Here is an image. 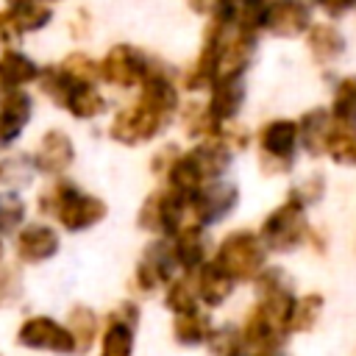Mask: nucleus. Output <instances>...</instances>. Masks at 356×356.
Here are the masks:
<instances>
[{"label": "nucleus", "instance_id": "1", "mask_svg": "<svg viewBox=\"0 0 356 356\" xmlns=\"http://www.w3.org/2000/svg\"><path fill=\"white\" fill-rule=\"evenodd\" d=\"M39 209L44 214H53L61 222V228L72 231V234L97 225L108 214V209L100 197L81 192L70 181H56L47 192H42L39 195Z\"/></svg>", "mask_w": 356, "mask_h": 356}, {"label": "nucleus", "instance_id": "2", "mask_svg": "<svg viewBox=\"0 0 356 356\" xmlns=\"http://www.w3.org/2000/svg\"><path fill=\"white\" fill-rule=\"evenodd\" d=\"M211 261L225 273L231 275L236 284L239 281H256L259 273L267 267V248L261 242V236L256 231H248V228H239V231H231L222 236V242L217 245Z\"/></svg>", "mask_w": 356, "mask_h": 356}, {"label": "nucleus", "instance_id": "3", "mask_svg": "<svg viewBox=\"0 0 356 356\" xmlns=\"http://www.w3.org/2000/svg\"><path fill=\"white\" fill-rule=\"evenodd\" d=\"M172 117H175V108L139 95L136 106L122 108L111 120L108 134H111V139H117L122 145H142V142H150L153 136H159L170 125Z\"/></svg>", "mask_w": 356, "mask_h": 356}, {"label": "nucleus", "instance_id": "4", "mask_svg": "<svg viewBox=\"0 0 356 356\" xmlns=\"http://www.w3.org/2000/svg\"><path fill=\"white\" fill-rule=\"evenodd\" d=\"M309 222H306V206L300 200H295L292 195H286V200L281 206H275L259 228V236L267 248V253H289L295 248H300L309 239Z\"/></svg>", "mask_w": 356, "mask_h": 356}, {"label": "nucleus", "instance_id": "5", "mask_svg": "<svg viewBox=\"0 0 356 356\" xmlns=\"http://www.w3.org/2000/svg\"><path fill=\"white\" fill-rule=\"evenodd\" d=\"M17 345L28 350H47L58 356H72L75 353V339L70 328L50 317V314H31L19 323L17 328Z\"/></svg>", "mask_w": 356, "mask_h": 356}, {"label": "nucleus", "instance_id": "6", "mask_svg": "<svg viewBox=\"0 0 356 356\" xmlns=\"http://www.w3.org/2000/svg\"><path fill=\"white\" fill-rule=\"evenodd\" d=\"M239 200V189L231 181H209L189 197V214L197 225H214L225 220Z\"/></svg>", "mask_w": 356, "mask_h": 356}, {"label": "nucleus", "instance_id": "7", "mask_svg": "<svg viewBox=\"0 0 356 356\" xmlns=\"http://www.w3.org/2000/svg\"><path fill=\"white\" fill-rule=\"evenodd\" d=\"M239 331H242V339H245V345H248L250 353L284 350V345H286V339H289L286 328H284L267 309H261L259 303H253V306L245 312V317H242V323H239Z\"/></svg>", "mask_w": 356, "mask_h": 356}, {"label": "nucleus", "instance_id": "8", "mask_svg": "<svg viewBox=\"0 0 356 356\" xmlns=\"http://www.w3.org/2000/svg\"><path fill=\"white\" fill-rule=\"evenodd\" d=\"M175 261H172V253H170V242L167 239H156L145 248L142 259L136 261V270H134V286L142 292V295H150L156 289H164L172 278H175Z\"/></svg>", "mask_w": 356, "mask_h": 356}, {"label": "nucleus", "instance_id": "9", "mask_svg": "<svg viewBox=\"0 0 356 356\" xmlns=\"http://www.w3.org/2000/svg\"><path fill=\"white\" fill-rule=\"evenodd\" d=\"M150 64L147 58L131 47V44H114L103 61H100V78L114 83V86H134V83H142L145 75H147Z\"/></svg>", "mask_w": 356, "mask_h": 356}, {"label": "nucleus", "instance_id": "10", "mask_svg": "<svg viewBox=\"0 0 356 356\" xmlns=\"http://www.w3.org/2000/svg\"><path fill=\"white\" fill-rule=\"evenodd\" d=\"M170 242L172 261L181 273H197L209 261V236L206 228L197 222H186Z\"/></svg>", "mask_w": 356, "mask_h": 356}, {"label": "nucleus", "instance_id": "11", "mask_svg": "<svg viewBox=\"0 0 356 356\" xmlns=\"http://www.w3.org/2000/svg\"><path fill=\"white\" fill-rule=\"evenodd\" d=\"M58 248H61V239H58L56 228H50L44 222L22 225L14 239V253L25 264H42V261L53 259L58 253Z\"/></svg>", "mask_w": 356, "mask_h": 356}, {"label": "nucleus", "instance_id": "12", "mask_svg": "<svg viewBox=\"0 0 356 356\" xmlns=\"http://www.w3.org/2000/svg\"><path fill=\"white\" fill-rule=\"evenodd\" d=\"M192 278H195L197 300H200V306H203L206 312H209V309H220V306H225L228 298H231L234 289H236V281H234L231 275H225L211 259H209L197 273H192Z\"/></svg>", "mask_w": 356, "mask_h": 356}, {"label": "nucleus", "instance_id": "13", "mask_svg": "<svg viewBox=\"0 0 356 356\" xmlns=\"http://www.w3.org/2000/svg\"><path fill=\"white\" fill-rule=\"evenodd\" d=\"M264 28L275 36H298L312 28V14L300 0H273Z\"/></svg>", "mask_w": 356, "mask_h": 356}, {"label": "nucleus", "instance_id": "14", "mask_svg": "<svg viewBox=\"0 0 356 356\" xmlns=\"http://www.w3.org/2000/svg\"><path fill=\"white\" fill-rule=\"evenodd\" d=\"M75 159V147H72V139L64 134V131H47L36 147V156H33V167L39 172H47V175H61Z\"/></svg>", "mask_w": 356, "mask_h": 356}, {"label": "nucleus", "instance_id": "15", "mask_svg": "<svg viewBox=\"0 0 356 356\" xmlns=\"http://www.w3.org/2000/svg\"><path fill=\"white\" fill-rule=\"evenodd\" d=\"M31 114H33V100L22 89L3 95V100H0V145L17 142L22 128L31 122Z\"/></svg>", "mask_w": 356, "mask_h": 356}, {"label": "nucleus", "instance_id": "16", "mask_svg": "<svg viewBox=\"0 0 356 356\" xmlns=\"http://www.w3.org/2000/svg\"><path fill=\"white\" fill-rule=\"evenodd\" d=\"M242 103H245V81H242V75H231V78H217L214 81L206 108L222 125V122H228L239 114Z\"/></svg>", "mask_w": 356, "mask_h": 356}, {"label": "nucleus", "instance_id": "17", "mask_svg": "<svg viewBox=\"0 0 356 356\" xmlns=\"http://www.w3.org/2000/svg\"><path fill=\"white\" fill-rule=\"evenodd\" d=\"M261 150L267 159H278L281 164H292V153L298 145V122L292 120H273L259 134Z\"/></svg>", "mask_w": 356, "mask_h": 356}, {"label": "nucleus", "instance_id": "18", "mask_svg": "<svg viewBox=\"0 0 356 356\" xmlns=\"http://www.w3.org/2000/svg\"><path fill=\"white\" fill-rule=\"evenodd\" d=\"M134 350H136V325L106 314L97 339V356H134Z\"/></svg>", "mask_w": 356, "mask_h": 356}, {"label": "nucleus", "instance_id": "19", "mask_svg": "<svg viewBox=\"0 0 356 356\" xmlns=\"http://www.w3.org/2000/svg\"><path fill=\"white\" fill-rule=\"evenodd\" d=\"M256 53V36L250 33H239L231 39H222L220 44V75L217 78H231V75H242L250 64Z\"/></svg>", "mask_w": 356, "mask_h": 356}, {"label": "nucleus", "instance_id": "20", "mask_svg": "<svg viewBox=\"0 0 356 356\" xmlns=\"http://www.w3.org/2000/svg\"><path fill=\"white\" fill-rule=\"evenodd\" d=\"M211 328H214L211 314H209L206 309H197V312L172 317L170 334H172V339H175L181 348H203L206 339H209V334H211Z\"/></svg>", "mask_w": 356, "mask_h": 356}, {"label": "nucleus", "instance_id": "21", "mask_svg": "<svg viewBox=\"0 0 356 356\" xmlns=\"http://www.w3.org/2000/svg\"><path fill=\"white\" fill-rule=\"evenodd\" d=\"M64 325L70 328V334H72V339H75V353H86L92 345H97L100 331H103L97 312L89 309V306H83V303H78V306H72V309L67 312Z\"/></svg>", "mask_w": 356, "mask_h": 356}, {"label": "nucleus", "instance_id": "22", "mask_svg": "<svg viewBox=\"0 0 356 356\" xmlns=\"http://www.w3.org/2000/svg\"><path fill=\"white\" fill-rule=\"evenodd\" d=\"M39 72L42 70L33 64V58H28L19 50H6L0 56V92H17L19 86L36 81Z\"/></svg>", "mask_w": 356, "mask_h": 356}, {"label": "nucleus", "instance_id": "23", "mask_svg": "<svg viewBox=\"0 0 356 356\" xmlns=\"http://www.w3.org/2000/svg\"><path fill=\"white\" fill-rule=\"evenodd\" d=\"M186 156L197 167V172H200V178L206 184L209 181H217L228 170V164H231V156H228V145L225 142H203V145L192 147Z\"/></svg>", "mask_w": 356, "mask_h": 356}, {"label": "nucleus", "instance_id": "24", "mask_svg": "<svg viewBox=\"0 0 356 356\" xmlns=\"http://www.w3.org/2000/svg\"><path fill=\"white\" fill-rule=\"evenodd\" d=\"M164 309H167L172 317L203 309L200 300H197V289H195L192 273H181V275H175V278L164 286Z\"/></svg>", "mask_w": 356, "mask_h": 356}, {"label": "nucleus", "instance_id": "25", "mask_svg": "<svg viewBox=\"0 0 356 356\" xmlns=\"http://www.w3.org/2000/svg\"><path fill=\"white\" fill-rule=\"evenodd\" d=\"M323 309H325V298H323L320 292H306V295H298L295 309H292L289 323H286V334H289V337H298V334L312 331V328L320 323Z\"/></svg>", "mask_w": 356, "mask_h": 356}, {"label": "nucleus", "instance_id": "26", "mask_svg": "<svg viewBox=\"0 0 356 356\" xmlns=\"http://www.w3.org/2000/svg\"><path fill=\"white\" fill-rule=\"evenodd\" d=\"M328 131H331V111H325V108H312L298 122V139L303 142V147L312 156L323 153Z\"/></svg>", "mask_w": 356, "mask_h": 356}, {"label": "nucleus", "instance_id": "27", "mask_svg": "<svg viewBox=\"0 0 356 356\" xmlns=\"http://www.w3.org/2000/svg\"><path fill=\"white\" fill-rule=\"evenodd\" d=\"M306 44H309V53L317 58V61H334L337 56H342L345 50V39L342 33L334 28V25H325V22H317L306 31Z\"/></svg>", "mask_w": 356, "mask_h": 356}, {"label": "nucleus", "instance_id": "28", "mask_svg": "<svg viewBox=\"0 0 356 356\" xmlns=\"http://www.w3.org/2000/svg\"><path fill=\"white\" fill-rule=\"evenodd\" d=\"M203 348L209 356H250L239 325H214Z\"/></svg>", "mask_w": 356, "mask_h": 356}, {"label": "nucleus", "instance_id": "29", "mask_svg": "<svg viewBox=\"0 0 356 356\" xmlns=\"http://www.w3.org/2000/svg\"><path fill=\"white\" fill-rule=\"evenodd\" d=\"M331 161L345 164V167H356V128L350 125H334L325 136V147H323Z\"/></svg>", "mask_w": 356, "mask_h": 356}, {"label": "nucleus", "instance_id": "30", "mask_svg": "<svg viewBox=\"0 0 356 356\" xmlns=\"http://www.w3.org/2000/svg\"><path fill=\"white\" fill-rule=\"evenodd\" d=\"M67 111L72 114V117H78V120H92V117H97V114H103L106 111V100H103V95L92 86V83H78L72 92H70V97H67Z\"/></svg>", "mask_w": 356, "mask_h": 356}, {"label": "nucleus", "instance_id": "31", "mask_svg": "<svg viewBox=\"0 0 356 356\" xmlns=\"http://www.w3.org/2000/svg\"><path fill=\"white\" fill-rule=\"evenodd\" d=\"M331 117L339 125L356 128V75H345L337 83L334 100H331Z\"/></svg>", "mask_w": 356, "mask_h": 356}, {"label": "nucleus", "instance_id": "32", "mask_svg": "<svg viewBox=\"0 0 356 356\" xmlns=\"http://www.w3.org/2000/svg\"><path fill=\"white\" fill-rule=\"evenodd\" d=\"M58 67L64 70V75L72 83H92L95 86V78H100V64L92 61L86 53H70Z\"/></svg>", "mask_w": 356, "mask_h": 356}, {"label": "nucleus", "instance_id": "33", "mask_svg": "<svg viewBox=\"0 0 356 356\" xmlns=\"http://www.w3.org/2000/svg\"><path fill=\"white\" fill-rule=\"evenodd\" d=\"M184 128L189 136H222V125L209 114V108H200V106H186L184 111Z\"/></svg>", "mask_w": 356, "mask_h": 356}, {"label": "nucleus", "instance_id": "34", "mask_svg": "<svg viewBox=\"0 0 356 356\" xmlns=\"http://www.w3.org/2000/svg\"><path fill=\"white\" fill-rule=\"evenodd\" d=\"M39 86H42V92H44L50 100H56L58 106H64L67 97H70V92H72L78 83H72V81L64 75L61 67H47V70L39 72Z\"/></svg>", "mask_w": 356, "mask_h": 356}, {"label": "nucleus", "instance_id": "35", "mask_svg": "<svg viewBox=\"0 0 356 356\" xmlns=\"http://www.w3.org/2000/svg\"><path fill=\"white\" fill-rule=\"evenodd\" d=\"M11 14H14V19H17V25H19L22 33L44 28V25L50 22V17H53V11H50L44 3H36V0H28V3L11 8Z\"/></svg>", "mask_w": 356, "mask_h": 356}, {"label": "nucleus", "instance_id": "36", "mask_svg": "<svg viewBox=\"0 0 356 356\" xmlns=\"http://www.w3.org/2000/svg\"><path fill=\"white\" fill-rule=\"evenodd\" d=\"M267 8L270 3L267 0H242L239 11H236V28L239 33H256L259 28H264V19H267Z\"/></svg>", "mask_w": 356, "mask_h": 356}, {"label": "nucleus", "instance_id": "37", "mask_svg": "<svg viewBox=\"0 0 356 356\" xmlns=\"http://www.w3.org/2000/svg\"><path fill=\"white\" fill-rule=\"evenodd\" d=\"M22 220H25V203L17 195L0 197V236L17 231L22 225Z\"/></svg>", "mask_w": 356, "mask_h": 356}, {"label": "nucleus", "instance_id": "38", "mask_svg": "<svg viewBox=\"0 0 356 356\" xmlns=\"http://www.w3.org/2000/svg\"><path fill=\"white\" fill-rule=\"evenodd\" d=\"M139 228L150 234H161V192H150L139 209Z\"/></svg>", "mask_w": 356, "mask_h": 356}, {"label": "nucleus", "instance_id": "39", "mask_svg": "<svg viewBox=\"0 0 356 356\" xmlns=\"http://www.w3.org/2000/svg\"><path fill=\"white\" fill-rule=\"evenodd\" d=\"M22 295V278L14 267H0V306L17 303Z\"/></svg>", "mask_w": 356, "mask_h": 356}, {"label": "nucleus", "instance_id": "40", "mask_svg": "<svg viewBox=\"0 0 356 356\" xmlns=\"http://www.w3.org/2000/svg\"><path fill=\"white\" fill-rule=\"evenodd\" d=\"M323 192H325V181H323V175H309V178L300 181L289 195H292L295 200H300L303 206H309V203H317V200L323 197Z\"/></svg>", "mask_w": 356, "mask_h": 356}, {"label": "nucleus", "instance_id": "41", "mask_svg": "<svg viewBox=\"0 0 356 356\" xmlns=\"http://www.w3.org/2000/svg\"><path fill=\"white\" fill-rule=\"evenodd\" d=\"M19 25L11 11H0V47H11L19 39Z\"/></svg>", "mask_w": 356, "mask_h": 356}, {"label": "nucleus", "instance_id": "42", "mask_svg": "<svg viewBox=\"0 0 356 356\" xmlns=\"http://www.w3.org/2000/svg\"><path fill=\"white\" fill-rule=\"evenodd\" d=\"M178 159V147H172V145H167V147H161L159 153H156V159H153V172H167L170 167H172V161Z\"/></svg>", "mask_w": 356, "mask_h": 356}, {"label": "nucleus", "instance_id": "43", "mask_svg": "<svg viewBox=\"0 0 356 356\" xmlns=\"http://www.w3.org/2000/svg\"><path fill=\"white\" fill-rule=\"evenodd\" d=\"M328 17H342V14H348L353 6H356V0H314Z\"/></svg>", "mask_w": 356, "mask_h": 356}, {"label": "nucleus", "instance_id": "44", "mask_svg": "<svg viewBox=\"0 0 356 356\" xmlns=\"http://www.w3.org/2000/svg\"><path fill=\"white\" fill-rule=\"evenodd\" d=\"M214 3L217 0H189V8L195 14H209V11H214Z\"/></svg>", "mask_w": 356, "mask_h": 356}, {"label": "nucleus", "instance_id": "45", "mask_svg": "<svg viewBox=\"0 0 356 356\" xmlns=\"http://www.w3.org/2000/svg\"><path fill=\"white\" fill-rule=\"evenodd\" d=\"M250 356H286L284 350H273V353H250Z\"/></svg>", "mask_w": 356, "mask_h": 356}, {"label": "nucleus", "instance_id": "46", "mask_svg": "<svg viewBox=\"0 0 356 356\" xmlns=\"http://www.w3.org/2000/svg\"><path fill=\"white\" fill-rule=\"evenodd\" d=\"M11 3V8H17V6H22V3H28V0H8Z\"/></svg>", "mask_w": 356, "mask_h": 356}, {"label": "nucleus", "instance_id": "47", "mask_svg": "<svg viewBox=\"0 0 356 356\" xmlns=\"http://www.w3.org/2000/svg\"><path fill=\"white\" fill-rule=\"evenodd\" d=\"M0 261H3V242H0Z\"/></svg>", "mask_w": 356, "mask_h": 356}, {"label": "nucleus", "instance_id": "48", "mask_svg": "<svg viewBox=\"0 0 356 356\" xmlns=\"http://www.w3.org/2000/svg\"><path fill=\"white\" fill-rule=\"evenodd\" d=\"M0 175H3V167H0Z\"/></svg>", "mask_w": 356, "mask_h": 356}]
</instances>
